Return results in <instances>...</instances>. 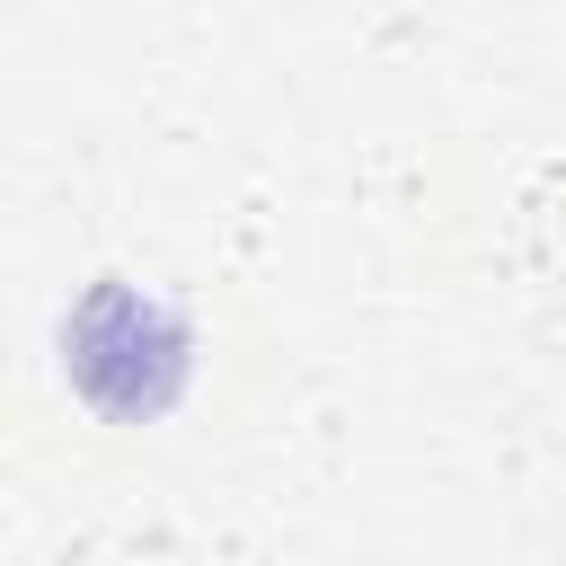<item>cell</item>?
<instances>
[{"instance_id":"obj_1","label":"cell","mask_w":566,"mask_h":566,"mask_svg":"<svg viewBox=\"0 0 566 566\" xmlns=\"http://www.w3.org/2000/svg\"><path fill=\"white\" fill-rule=\"evenodd\" d=\"M62 371H71V389H80L97 416L150 424V416H168V407L186 398L195 327H186L168 301H150L142 283L106 274V283H88L80 310L62 318Z\"/></svg>"}]
</instances>
